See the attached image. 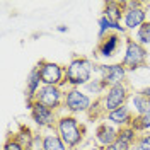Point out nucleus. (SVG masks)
<instances>
[{"instance_id": "obj_18", "label": "nucleus", "mask_w": 150, "mask_h": 150, "mask_svg": "<svg viewBox=\"0 0 150 150\" xmlns=\"http://www.w3.org/2000/svg\"><path fill=\"white\" fill-rule=\"evenodd\" d=\"M131 111H135V116L137 114H143L150 109V99L145 97L142 92H137L131 96Z\"/></svg>"}, {"instance_id": "obj_21", "label": "nucleus", "mask_w": 150, "mask_h": 150, "mask_svg": "<svg viewBox=\"0 0 150 150\" xmlns=\"http://www.w3.org/2000/svg\"><path fill=\"white\" fill-rule=\"evenodd\" d=\"M137 41L143 46L150 45V21H147L145 24H142L140 28L137 29Z\"/></svg>"}, {"instance_id": "obj_1", "label": "nucleus", "mask_w": 150, "mask_h": 150, "mask_svg": "<svg viewBox=\"0 0 150 150\" xmlns=\"http://www.w3.org/2000/svg\"><path fill=\"white\" fill-rule=\"evenodd\" d=\"M130 97V87L126 84H120V85H112V87H108V91L104 92L103 97H99L96 103L92 104L91 111L89 112H94V111H101L103 118L108 116V112L114 111L121 106H126V101Z\"/></svg>"}, {"instance_id": "obj_22", "label": "nucleus", "mask_w": 150, "mask_h": 150, "mask_svg": "<svg viewBox=\"0 0 150 150\" xmlns=\"http://www.w3.org/2000/svg\"><path fill=\"white\" fill-rule=\"evenodd\" d=\"M133 150H150V133H142L133 143Z\"/></svg>"}, {"instance_id": "obj_16", "label": "nucleus", "mask_w": 150, "mask_h": 150, "mask_svg": "<svg viewBox=\"0 0 150 150\" xmlns=\"http://www.w3.org/2000/svg\"><path fill=\"white\" fill-rule=\"evenodd\" d=\"M125 14V2H108L104 5V14L114 26H121Z\"/></svg>"}, {"instance_id": "obj_26", "label": "nucleus", "mask_w": 150, "mask_h": 150, "mask_svg": "<svg viewBox=\"0 0 150 150\" xmlns=\"http://www.w3.org/2000/svg\"><path fill=\"white\" fill-rule=\"evenodd\" d=\"M85 150H101V147H91V149H85Z\"/></svg>"}, {"instance_id": "obj_2", "label": "nucleus", "mask_w": 150, "mask_h": 150, "mask_svg": "<svg viewBox=\"0 0 150 150\" xmlns=\"http://www.w3.org/2000/svg\"><path fill=\"white\" fill-rule=\"evenodd\" d=\"M56 133L60 135V138L65 142V145L68 147V150H75L82 140H84L85 135V128L84 125H80L79 120L72 116V114H65V116H60L55 126Z\"/></svg>"}, {"instance_id": "obj_24", "label": "nucleus", "mask_w": 150, "mask_h": 150, "mask_svg": "<svg viewBox=\"0 0 150 150\" xmlns=\"http://www.w3.org/2000/svg\"><path fill=\"white\" fill-rule=\"evenodd\" d=\"M2 150H24V149H22V147H21V143L16 140L14 133H9V135H7V138H5V142H4Z\"/></svg>"}, {"instance_id": "obj_7", "label": "nucleus", "mask_w": 150, "mask_h": 150, "mask_svg": "<svg viewBox=\"0 0 150 150\" xmlns=\"http://www.w3.org/2000/svg\"><path fill=\"white\" fill-rule=\"evenodd\" d=\"M63 99H65V91H63L62 87L43 84L39 87L36 97H34V103L41 104V106H46L50 109L58 111V109L63 106Z\"/></svg>"}, {"instance_id": "obj_19", "label": "nucleus", "mask_w": 150, "mask_h": 150, "mask_svg": "<svg viewBox=\"0 0 150 150\" xmlns=\"http://www.w3.org/2000/svg\"><path fill=\"white\" fill-rule=\"evenodd\" d=\"M133 130L137 131L138 135L142 133H150V109L143 114H137L133 118V123H131Z\"/></svg>"}, {"instance_id": "obj_9", "label": "nucleus", "mask_w": 150, "mask_h": 150, "mask_svg": "<svg viewBox=\"0 0 150 150\" xmlns=\"http://www.w3.org/2000/svg\"><path fill=\"white\" fill-rule=\"evenodd\" d=\"M96 70L99 74V79L108 87L112 85L126 84V68L121 63H112V65H96Z\"/></svg>"}, {"instance_id": "obj_25", "label": "nucleus", "mask_w": 150, "mask_h": 150, "mask_svg": "<svg viewBox=\"0 0 150 150\" xmlns=\"http://www.w3.org/2000/svg\"><path fill=\"white\" fill-rule=\"evenodd\" d=\"M140 92L143 94L145 97H149V99H150V85H149V87H145V89H142Z\"/></svg>"}, {"instance_id": "obj_5", "label": "nucleus", "mask_w": 150, "mask_h": 150, "mask_svg": "<svg viewBox=\"0 0 150 150\" xmlns=\"http://www.w3.org/2000/svg\"><path fill=\"white\" fill-rule=\"evenodd\" d=\"M63 108L67 111L74 112H89L92 108V99L87 92H84L79 87H70L65 91V99H63Z\"/></svg>"}, {"instance_id": "obj_17", "label": "nucleus", "mask_w": 150, "mask_h": 150, "mask_svg": "<svg viewBox=\"0 0 150 150\" xmlns=\"http://www.w3.org/2000/svg\"><path fill=\"white\" fill-rule=\"evenodd\" d=\"M41 150H68V147L65 145V142L60 138V135L56 133V130H53L43 135Z\"/></svg>"}, {"instance_id": "obj_3", "label": "nucleus", "mask_w": 150, "mask_h": 150, "mask_svg": "<svg viewBox=\"0 0 150 150\" xmlns=\"http://www.w3.org/2000/svg\"><path fill=\"white\" fill-rule=\"evenodd\" d=\"M96 70V65L89 58L84 56H77L74 58L65 70V84L68 87H82V85L89 84L92 80V72ZM63 84V85H65ZM63 89V87H62Z\"/></svg>"}, {"instance_id": "obj_23", "label": "nucleus", "mask_w": 150, "mask_h": 150, "mask_svg": "<svg viewBox=\"0 0 150 150\" xmlns=\"http://www.w3.org/2000/svg\"><path fill=\"white\" fill-rule=\"evenodd\" d=\"M131 149H133V145H131L130 142L123 140L120 137H118V140L114 142V143L108 145V147H101V150H131Z\"/></svg>"}, {"instance_id": "obj_20", "label": "nucleus", "mask_w": 150, "mask_h": 150, "mask_svg": "<svg viewBox=\"0 0 150 150\" xmlns=\"http://www.w3.org/2000/svg\"><path fill=\"white\" fill-rule=\"evenodd\" d=\"M84 87H85V92L97 96V99H99V97H103L104 92L108 91V85L104 84L101 79H94V80H91L89 84H85Z\"/></svg>"}, {"instance_id": "obj_10", "label": "nucleus", "mask_w": 150, "mask_h": 150, "mask_svg": "<svg viewBox=\"0 0 150 150\" xmlns=\"http://www.w3.org/2000/svg\"><path fill=\"white\" fill-rule=\"evenodd\" d=\"M31 111V118L33 121L36 123L39 128H45V130H55L56 126V121H58V114H56L55 109H50L46 106H41L38 103H33V106L29 108Z\"/></svg>"}, {"instance_id": "obj_12", "label": "nucleus", "mask_w": 150, "mask_h": 150, "mask_svg": "<svg viewBox=\"0 0 150 150\" xmlns=\"http://www.w3.org/2000/svg\"><path fill=\"white\" fill-rule=\"evenodd\" d=\"M133 118H135V114L131 111V108H128V106H121V108H118L114 111L108 112V116H106L108 121L112 123V125H116V126H120V128L131 126Z\"/></svg>"}, {"instance_id": "obj_8", "label": "nucleus", "mask_w": 150, "mask_h": 150, "mask_svg": "<svg viewBox=\"0 0 150 150\" xmlns=\"http://www.w3.org/2000/svg\"><path fill=\"white\" fill-rule=\"evenodd\" d=\"M147 22V9L143 2H125V14H123V28L138 29Z\"/></svg>"}, {"instance_id": "obj_14", "label": "nucleus", "mask_w": 150, "mask_h": 150, "mask_svg": "<svg viewBox=\"0 0 150 150\" xmlns=\"http://www.w3.org/2000/svg\"><path fill=\"white\" fill-rule=\"evenodd\" d=\"M118 133H120V128H114L108 123H101L96 130V140L99 147H108L118 140Z\"/></svg>"}, {"instance_id": "obj_15", "label": "nucleus", "mask_w": 150, "mask_h": 150, "mask_svg": "<svg viewBox=\"0 0 150 150\" xmlns=\"http://www.w3.org/2000/svg\"><path fill=\"white\" fill-rule=\"evenodd\" d=\"M14 133V137H16V140L21 143V147L24 150H34V142H36V135L31 131L29 126L26 125H19L17 130L12 131Z\"/></svg>"}, {"instance_id": "obj_13", "label": "nucleus", "mask_w": 150, "mask_h": 150, "mask_svg": "<svg viewBox=\"0 0 150 150\" xmlns=\"http://www.w3.org/2000/svg\"><path fill=\"white\" fill-rule=\"evenodd\" d=\"M41 85H43V82H41V77H39V70H38V67H33V70L28 75V80H26V103H28V108L33 106L34 97H36Z\"/></svg>"}, {"instance_id": "obj_4", "label": "nucleus", "mask_w": 150, "mask_h": 150, "mask_svg": "<svg viewBox=\"0 0 150 150\" xmlns=\"http://www.w3.org/2000/svg\"><path fill=\"white\" fill-rule=\"evenodd\" d=\"M147 60H149L147 48L140 45L137 39L126 38V48H125V55H123L121 60V65L126 68V72H133V70H138L142 67H145Z\"/></svg>"}, {"instance_id": "obj_11", "label": "nucleus", "mask_w": 150, "mask_h": 150, "mask_svg": "<svg viewBox=\"0 0 150 150\" xmlns=\"http://www.w3.org/2000/svg\"><path fill=\"white\" fill-rule=\"evenodd\" d=\"M120 43H121V34L116 33V31H111V33H108L106 36L99 38L97 53L101 56H104V58H111V56H114V53L118 51Z\"/></svg>"}, {"instance_id": "obj_6", "label": "nucleus", "mask_w": 150, "mask_h": 150, "mask_svg": "<svg viewBox=\"0 0 150 150\" xmlns=\"http://www.w3.org/2000/svg\"><path fill=\"white\" fill-rule=\"evenodd\" d=\"M36 67H38V70H39L41 82L45 85H58V87H63L67 68H63L60 63L48 62V60H39L36 63Z\"/></svg>"}]
</instances>
